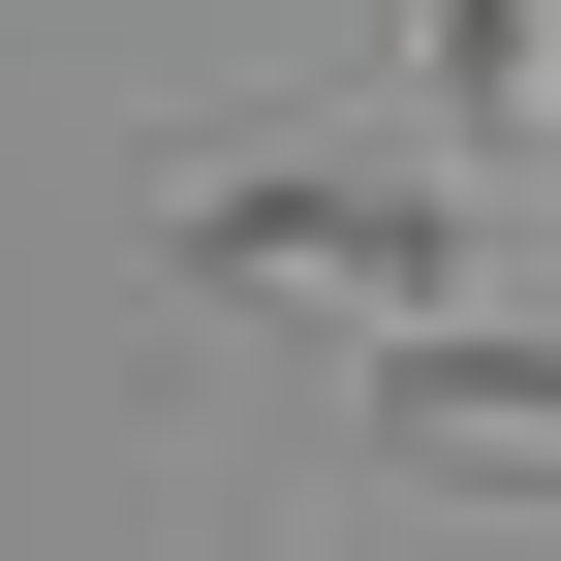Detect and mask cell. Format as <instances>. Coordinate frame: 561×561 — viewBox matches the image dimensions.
Wrapping results in <instances>:
<instances>
[{"instance_id":"1","label":"cell","mask_w":561,"mask_h":561,"mask_svg":"<svg viewBox=\"0 0 561 561\" xmlns=\"http://www.w3.org/2000/svg\"><path fill=\"white\" fill-rule=\"evenodd\" d=\"M187 280L219 312H468V187H405V157H219L187 187Z\"/></svg>"},{"instance_id":"2","label":"cell","mask_w":561,"mask_h":561,"mask_svg":"<svg viewBox=\"0 0 561 561\" xmlns=\"http://www.w3.org/2000/svg\"><path fill=\"white\" fill-rule=\"evenodd\" d=\"M375 437H405V468H561V343L405 312V343H375Z\"/></svg>"},{"instance_id":"3","label":"cell","mask_w":561,"mask_h":561,"mask_svg":"<svg viewBox=\"0 0 561 561\" xmlns=\"http://www.w3.org/2000/svg\"><path fill=\"white\" fill-rule=\"evenodd\" d=\"M437 94H468V157H561V0H437Z\"/></svg>"}]
</instances>
